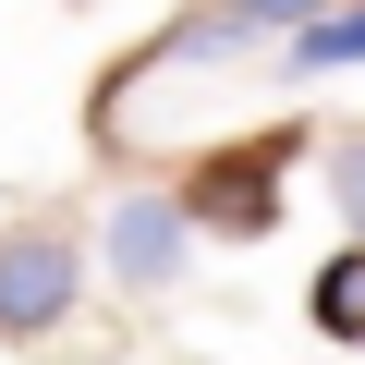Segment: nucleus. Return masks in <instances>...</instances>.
<instances>
[{"instance_id":"0eeeda50","label":"nucleus","mask_w":365,"mask_h":365,"mask_svg":"<svg viewBox=\"0 0 365 365\" xmlns=\"http://www.w3.org/2000/svg\"><path fill=\"white\" fill-rule=\"evenodd\" d=\"M329 182H341V220L365 232V134H341V158H329Z\"/></svg>"},{"instance_id":"39448f33","label":"nucleus","mask_w":365,"mask_h":365,"mask_svg":"<svg viewBox=\"0 0 365 365\" xmlns=\"http://www.w3.org/2000/svg\"><path fill=\"white\" fill-rule=\"evenodd\" d=\"M317 329H329V341H365V244L317 268Z\"/></svg>"},{"instance_id":"f257e3e1","label":"nucleus","mask_w":365,"mask_h":365,"mask_svg":"<svg viewBox=\"0 0 365 365\" xmlns=\"http://www.w3.org/2000/svg\"><path fill=\"white\" fill-rule=\"evenodd\" d=\"M73 292H86L73 232H0V341L61 329V317H73Z\"/></svg>"},{"instance_id":"7ed1b4c3","label":"nucleus","mask_w":365,"mask_h":365,"mask_svg":"<svg viewBox=\"0 0 365 365\" xmlns=\"http://www.w3.org/2000/svg\"><path fill=\"white\" fill-rule=\"evenodd\" d=\"M195 220H220V232H256L268 207H280V146H256V158H220L195 195H182Z\"/></svg>"},{"instance_id":"423d86ee","label":"nucleus","mask_w":365,"mask_h":365,"mask_svg":"<svg viewBox=\"0 0 365 365\" xmlns=\"http://www.w3.org/2000/svg\"><path fill=\"white\" fill-rule=\"evenodd\" d=\"M207 13H220L232 37H256V25H317L329 0H207Z\"/></svg>"},{"instance_id":"20e7f679","label":"nucleus","mask_w":365,"mask_h":365,"mask_svg":"<svg viewBox=\"0 0 365 365\" xmlns=\"http://www.w3.org/2000/svg\"><path fill=\"white\" fill-rule=\"evenodd\" d=\"M292 73H341V61H365V0L353 13H317V25H292V49H280Z\"/></svg>"},{"instance_id":"f03ea898","label":"nucleus","mask_w":365,"mask_h":365,"mask_svg":"<svg viewBox=\"0 0 365 365\" xmlns=\"http://www.w3.org/2000/svg\"><path fill=\"white\" fill-rule=\"evenodd\" d=\"M182 244H195V207L182 195H122L110 207V268L122 280H182Z\"/></svg>"}]
</instances>
